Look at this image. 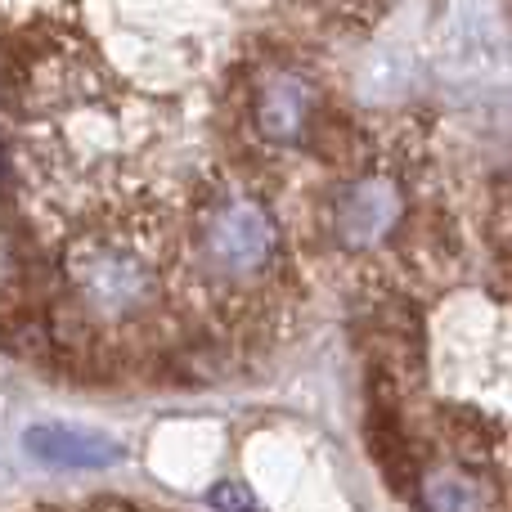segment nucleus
<instances>
[{
	"mask_svg": "<svg viewBox=\"0 0 512 512\" xmlns=\"http://www.w3.org/2000/svg\"><path fill=\"white\" fill-rule=\"evenodd\" d=\"M63 274L90 319H135L158 301V261L117 230H90L68 243Z\"/></svg>",
	"mask_w": 512,
	"mask_h": 512,
	"instance_id": "1",
	"label": "nucleus"
},
{
	"mask_svg": "<svg viewBox=\"0 0 512 512\" xmlns=\"http://www.w3.org/2000/svg\"><path fill=\"white\" fill-rule=\"evenodd\" d=\"M198 261L212 279L248 283L261 279L279 256V225L256 194L230 189L198 212Z\"/></svg>",
	"mask_w": 512,
	"mask_h": 512,
	"instance_id": "2",
	"label": "nucleus"
},
{
	"mask_svg": "<svg viewBox=\"0 0 512 512\" xmlns=\"http://www.w3.org/2000/svg\"><path fill=\"white\" fill-rule=\"evenodd\" d=\"M248 122L270 144H301L319 131V86L292 63H270L248 86Z\"/></svg>",
	"mask_w": 512,
	"mask_h": 512,
	"instance_id": "3",
	"label": "nucleus"
},
{
	"mask_svg": "<svg viewBox=\"0 0 512 512\" xmlns=\"http://www.w3.org/2000/svg\"><path fill=\"white\" fill-rule=\"evenodd\" d=\"M405 221V189L387 171H360L333 194V234L342 248H378Z\"/></svg>",
	"mask_w": 512,
	"mask_h": 512,
	"instance_id": "4",
	"label": "nucleus"
},
{
	"mask_svg": "<svg viewBox=\"0 0 512 512\" xmlns=\"http://www.w3.org/2000/svg\"><path fill=\"white\" fill-rule=\"evenodd\" d=\"M23 450L45 468H113L122 463V445L113 436L77 423H32L23 432Z\"/></svg>",
	"mask_w": 512,
	"mask_h": 512,
	"instance_id": "5",
	"label": "nucleus"
},
{
	"mask_svg": "<svg viewBox=\"0 0 512 512\" xmlns=\"http://www.w3.org/2000/svg\"><path fill=\"white\" fill-rule=\"evenodd\" d=\"M423 512H486V490L463 468H432L423 477Z\"/></svg>",
	"mask_w": 512,
	"mask_h": 512,
	"instance_id": "6",
	"label": "nucleus"
},
{
	"mask_svg": "<svg viewBox=\"0 0 512 512\" xmlns=\"http://www.w3.org/2000/svg\"><path fill=\"white\" fill-rule=\"evenodd\" d=\"M207 504L221 508V512H261L256 499H252V490L239 486V481H221V486H212L207 490Z\"/></svg>",
	"mask_w": 512,
	"mask_h": 512,
	"instance_id": "7",
	"label": "nucleus"
}]
</instances>
